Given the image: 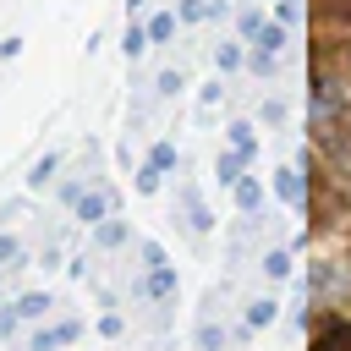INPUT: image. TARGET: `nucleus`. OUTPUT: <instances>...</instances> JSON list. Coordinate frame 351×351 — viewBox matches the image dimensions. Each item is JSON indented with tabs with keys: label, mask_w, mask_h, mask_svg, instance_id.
Instances as JSON below:
<instances>
[{
	"label": "nucleus",
	"mask_w": 351,
	"mask_h": 351,
	"mask_svg": "<svg viewBox=\"0 0 351 351\" xmlns=\"http://www.w3.org/2000/svg\"><path fill=\"white\" fill-rule=\"evenodd\" d=\"M247 66H252V71H258V77H269V71H274V55H269V49H258V44H252V55H247Z\"/></svg>",
	"instance_id": "obj_23"
},
{
	"label": "nucleus",
	"mask_w": 351,
	"mask_h": 351,
	"mask_svg": "<svg viewBox=\"0 0 351 351\" xmlns=\"http://www.w3.org/2000/svg\"><path fill=\"white\" fill-rule=\"evenodd\" d=\"M274 313H280V302H269V296H258V302L247 307V324H252V329H263V324H274Z\"/></svg>",
	"instance_id": "obj_18"
},
{
	"label": "nucleus",
	"mask_w": 351,
	"mask_h": 351,
	"mask_svg": "<svg viewBox=\"0 0 351 351\" xmlns=\"http://www.w3.org/2000/svg\"><path fill=\"white\" fill-rule=\"evenodd\" d=\"M132 296H143V302H170V296H176V269H170V263L143 269V280L132 285Z\"/></svg>",
	"instance_id": "obj_1"
},
{
	"label": "nucleus",
	"mask_w": 351,
	"mask_h": 351,
	"mask_svg": "<svg viewBox=\"0 0 351 351\" xmlns=\"http://www.w3.org/2000/svg\"><path fill=\"white\" fill-rule=\"evenodd\" d=\"M181 88H186V77H181V71H159V93H165V99H170V93H181Z\"/></svg>",
	"instance_id": "obj_26"
},
{
	"label": "nucleus",
	"mask_w": 351,
	"mask_h": 351,
	"mask_svg": "<svg viewBox=\"0 0 351 351\" xmlns=\"http://www.w3.org/2000/svg\"><path fill=\"white\" fill-rule=\"evenodd\" d=\"M55 170H60V154H44V159H38V165H33V170H27V186H33V192H38V186H44V181H49V176H55Z\"/></svg>",
	"instance_id": "obj_17"
},
{
	"label": "nucleus",
	"mask_w": 351,
	"mask_h": 351,
	"mask_svg": "<svg viewBox=\"0 0 351 351\" xmlns=\"http://www.w3.org/2000/svg\"><path fill=\"white\" fill-rule=\"evenodd\" d=\"M176 22H181V16H176V11H159V16H154V22H148V44H165V38H170V33H176Z\"/></svg>",
	"instance_id": "obj_15"
},
{
	"label": "nucleus",
	"mask_w": 351,
	"mask_h": 351,
	"mask_svg": "<svg viewBox=\"0 0 351 351\" xmlns=\"http://www.w3.org/2000/svg\"><path fill=\"white\" fill-rule=\"evenodd\" d=\"M225 148H236V154H247V159H252V148H258L252 121H230V126H225Z\"/></svg>",
	"instance_id": "obj_6"
},
{
	"label": "nucleus",
	"mask_w": 351,
	"mask_h": 351,
	"mask_svg": "<svg viewBox=\"0 0 351 351\" xmlns=\"http://www.w3.org/2000/svg\"><path fill=\"white\" fill-rule=\"evenodd\" d=\"M346 71H351V44H346Z\"/></svg>",
	"instance_id": "obj_31"
},
{
	"label": "nucleus",
	"mask_w": 351,
	"mask_h": 351,
	"mask_svg": "<svg viewBox=\"0 0 351 351\" xmlns=\"http://www.w3.org/2000/svg\"><path fill=\"white\" fill-rule=\"evenodd\" d=\"M181 214H186V230H192V236H203V230L214 225V214H208V203L197 197V186H181Z\"/></svg>",
	"instance_id": "obj_4"
},
{
	"label": "nucleus",
	"mask_w": 351,
	"mask_h": 351,
	"mask_svg": "<svg viewBox=\"0 0 351 351\" xmlns=\"http://www.w3.org/2000/svg\"><path fill=\"white\" fill-rule=\"evenodd\" d=\"M236 27H241V38H258V27H263V11H258V5H252V11H241V22H236Z\"/></svg>",
	"instance_id": "obj_22"
},
{
	"label": "nucleus",
	"mask_w": 351,
	"mask_h": 351,
	"mask_svg": "<svg viewBox=\"0 0 351 351\" xmlns=\"http://www.w3.org/2000/svg\"><path fill=\"white\" fill-rule=\"evenodd\" d=\"M11 307H16V318H44V313H49L55 302H49V291H22V296H16Z\"/></svg>",
	"instance_id": "obj_10"
},
{
	"label": "nucleus",
	"mask_w": 351,
	"mask_h": 351,
	"mask_svg": "<svg viewBox=\"0 0 351 351\" xmlns=\"http://www.w3.org/2000/svg\"><path fill=\"white\" fill-rule=\"evenodd\" d=\"M241 60H247V55H241V44H219V49H214V71H236Z\"/></svg>",
	"instance_id": "obj_19"
},
{
	"label": "nucleus",
	"mask_w": 351,
	"mask_h": 351,
	"mask_svg": "<svg viewBox=\"0 0 351 351\" xmlns=\"http://www.w3.org/2000/svg\"><path fill=\"white\" fill-rule=\"evenodd\" d=\"M274 16H280V22H285V27H291V22H296V16H302V0H280V11H274Z\"/></svg>",
	"instance_id": "obj_29"
},
{
	"label": "nucleus",
	"mask_w": 351,
	"mask_h": 351,
	"mask_svg": "<svg viewBox=\"0 0 351 351\" xmlns=\"http://www.w3.org/2000/svg\"><path fill=\"white\" fill-rule=\"evenodd\" d=\"M148 165H154V170L165 176V170L176 165V143H154V148H148Z\"/></svg>",
	"instance_id": "obj_20"
},
{
	"label": "nucleus",
	"mask_w": 351,
	"mask_h": 351,
	"mask_svg": "<svg viewBox=\"0 0 351 351\" xmlns=\"http://www.w3.org/2000/svg\"><path fill=\"white\" fill-rule=\"evenodd\" d=\"M219 11H225V0H181L176 5L181 22H203V16H219Z\"/></svg>",
	"instance_id": "obj_12"
},
{
	"label": "nucleus",
	"mask_w": 351,
	"mask_h": 351,
	"mask_svg": "<svg viewBox=\"0 0 351 351\" xmlns=\"http://www.w3.org/2000/svg\"><path fill=\"white\" fill-rule=\"evenodd\" d=\"M137 192H143V197H148V192H159V170H154L148 159H143V170H137Z\"/></svg>",
	"instance_id": "obj_24"
},
{
	"label": "nucleus",
	"mask_w": 351,
	"mask_h": 351,
	"mask_svg": "<svg viewBox=\"0 0 351 351\" xmlns=\"http://www.w3.org/2000/svg\"><path fill=\"white\" fill-rule=\"evenodd\" d=\"M230 192H236V208H241V214H258V208H263V181L241 176V181H236Z\"/></svg>",
	"instance_id": "obj_8"
},
{
	"label": "nucleus",
	"mask_w": 351,
	"mask_h": 351,
	"mask_svg": "<svg viewBox=\"0 0 351 351\" xmlns=\"http://www.w3.org/2000/svg\"><path fill=\"white\" fill-rule=\"evenodd\" d=\"M241 170H247V154H236V148H225V154L214 159V176H219V186H236V181H241Z\"/></svg>",
	"instance_id": "obj_7"
},
{
	"label": "nucleus",
	"mask_w": 351,
	"mask_h": 351,
	"mask_svg": "<svg viewBox=\"0 0 351 351\" xmlns=\"http://www.w3.org/2000/svg\"><path fill=\"white\" fill-rule=\"evenodd\" d=\"M313 351H351V324H329Z\"/></svg>",
	"instance_id": "obj_13"
},
{
	"label": "nucleus",
	"mask_w": 351,
	"mask_h": 351,
	"mask_svg": "<svg viewBox=\"0 0 351 351\" xmlns=\"http://www.w3.org/2000/svg\"><path fill=\"white\" fill-rule=\"evenodd\" d=\"M77 335H82V324H77V318H60V324H44V329L27 340V351H60V346H71Z\"/></svg>",
	"instance_id": "obj_3"
},
{
	"label": "nucleus",
	"mask_w": 351,
	"mask_h": 351,
	"mask_svg": "<svg viewBox=\"0 0 351 351\" xmlns=\"http://www.w3.org/2000/svg\"><path fill=\"white\" fill-rule=\"evenodd\" d=\"M137 252H143V269H154V263H165V247H159V241H143Z\"/></svg>",
	"instance_id": "obj_27"
},
{
	"label": "nucleus",
	"mask_w": 351,
	"mask_h": 351,
	"mask_svg": "<svg viewBox=\"0 0 351 351\" xmlns=\"http://www.w3.org/2000/svg\"><path fill=\"white\" fill-rule=\"evenodd\" d=\"M274 192H280L291 208H307V181H302V165H296V170H274Z\"/></svg>",
	"instance_id": "obj_5"
},
{
	"label": "nucleus",
	"mask_w": 351,
	"mask_h": 351,
	"mask_svg": "<svg viewBox=\"0 0 351 351\" xmlns=\"http://www.w3.org/2000/svg\"><path fill=\"white\" fill-rule=\"evenodd\" d=\"M263 269H269V280H285V274H291V252H269Z\"/></svg>",
	"instance_id": "obj_21"
},
{
	"label": "nucleus",
	"mask_w": 351,
	"mask_h": 351,
	"mask_svg": "<svg viewBox=\"0 0 351 351\" xmlns=\"http://www.w3.org/2000/svg\"><path fill=\"white\" fill-rule=\"evenodd\" d=\"M230 335H225V324H214V318H203L197 324V351H219Z\"/></svg>",
	"instance_id": "obj_14"
},
{
	"label": "nucleus",
	"mask_w": 351,
	"mask_h": 351,
	"mask_svg": "<svg viewBox=\"0 0 351 351\" xmlns=\"http://www.w3.org/2000/svg\"><path fill=\"white\" fill-rule=\"evenodd\" d=\"M263 121H269V126H280V121H285V104H280V99H269V104H263Z\"/></svg>",
	"instance_id": "obj_30"
},
{
	"label": "nucleus",
	"mask_w": 351,
	"mask_h": 351,
	"mask_svg": "<svg viewBox=\"0 0 351 351\" xmlns=\"http://www.w3.org/2000/svg\"><path fill=\"white\" fill-rule=\"evenodd\" d=\"M71 208H77L82 225H99L104 214H115V192H110V186H82V197H77Z\"/></svg>",
	"instance_id": "obj_2"
},
{
	"label": "nucleus",
	"mask_w": 351,
	"mask_h": 351,
	"mask_svg": "<svg viewBox=\"0 0 351 351\" xmlns=\"http://www.w3.org/2000/svg\"><path fill=\"white\" fill-rule=\"evenodd\" d=\"M16 258H22L16 236H0V269H16Z\"/></svg>",
	"instance_id": "obj_25"
},
{
	"label": "nucleus",
	"mask_w": 351,
	"mask_h": 351,
	"mask_svg": "<svg viewBox=\"0 0 351 351\" xmlns=\"http://www.w3.org/2000/svg\"><path fill=\"white\" fill-rule=\"evenodd\" d=\"M252 44H258V49H269V55H280V49H285V22H280V16H274V22L263 16V27H258V38H252Z\"/></svg>",
	"instance_id": "obj_11"
},
{
	"label": "nucleus",
	"mask_w": 351,
	"mask_h": 351,
	"mask_svg": "<svg viewBox=\"0 0 351 351\" xmlns=\"http://www.w3.org/2000/svg\"><path fill=\"white\" fill-rule=\"evenodd\" d=\"M121 329H126V324H121V313H104V318H99V335H110V340H115Z\"/></svg>",
	"instance_id": "obj_28"
},
{
	"label": "nucleus",
	"mask_w": 351,
	"mask_h": 351,
	"mask_svg": "<svg viewBox=\"0 0 351 351\" xmlns=\"http://www.w3.org/2000/svg\"><path fill=\"white\" fill-rule=\"evenodd\" d=\"M121 241H126V219L104 214V219L93 225V247H121Z\"/></svg>",
	"instance_id": "obj_9"
},
{
	"label": "nucleus",
	"mask_w": 351,
	"mask_h": 351,
	"mask_svg": "<svg viewBox=\"0 0 351 351\" xmlns=\"http://www.w3.org/2000/svg\"><path fill=\"white\" fill-rule=\"evenodd\" d=\"M121 49H126V60H137V55L148 49V27H137V22H126V38H121Z\"/></svg>",
	"instance_id": "obj_16"
}]
</instances>
